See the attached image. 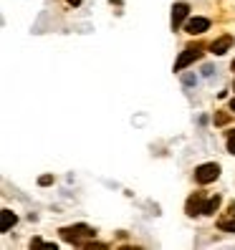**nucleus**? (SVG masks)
Instances as JSON below:
<instances>
[{
  "mask_svg": "<svg viewBox=\"0 0 235 250\" xmlns=\"http://www.w3.org/2000/svg\"><path fill=\"white\" fill-rule=\"evenodd\" d=\"M94 230L89 225H68V228H61V238L66 243H73V245H79L81 238H91Z\"/></svg>",
  "mask_w": 235,
  "mask_h": 250,
  "instance_id": "obj_1",
  "label": "nucleus"
},
{
  "mask_svg": "<svg viewBox=\"0 0 235 250\" xmlns=\"http://www.w3.org/2000/svg\"><path fill=\"white\" fill-rule=\"evenodd\" d=\"M220 177V165H215V162H205V165H200L195 169V182L197 185H210Z\"/></svg>",
  "mask_w": 235,
  "mask_h": 250,
  "instance_id": "obj_2",
  "label": "nucleus"
},
{
  "mask_svg": "<svg viewBox=\"0 0 235 250\" xmlns=\"http://www.w3.org/2000/svg\"><path fill=\"white\" fill-rule=\"evenodd\" d=\"M197 58H200V46H190V48H185L180 56H177V61H174V71H185L190 63H195L197 61Z\"/></svg>",
  "mask_w": 235,
  "mask_h": 250,
  "instance_id": "obj_3",
  "label": "nucleus"
},
{
  "mask_svg": "<svg viewBox=\"0 0 235 250\" xmlns=\"http://www.w3.org/2000/svg\"><path fill=\"white\" fill-rule=\"evenodd\" d=\"M202 208H205V197H202V192L190 195V197H187V202H185V212H187L190 217L202 215Z\"/></svg>",
  "mask_w": 235,
  "mask_h": 250,
  "instance_id": "obj_4",
  "label": "nucleus"
},
{
  "mask_svg": "<svg viewBox=\"0 0 235 250\" xmlns=\"http://www.w3.org/2000/svg\"><path fill=\"white\" fill-rule=\"evenodd\" d=\"M210 28V21L208 18H202V16H195V18H190L187 23H185V31L190 33V36H200V33H205Z\"/></svg>",
  "mask_w": 235,
  "mask_h": 250,
  "instance_id": "obj_5",
  "label": "nucleus"
},
{
  "mask_svg": "<svg viewBox=\"0 0 235 250\" xmlns=\"http://www.w3.org/2000/svg\"><path fill=\"white\" fill-rule=\"evenodd\" d=\"M187 16H190V5L187 3H174L172 5V31H177Z\"/></svg>",
  "mask_w": 235,
  "mask_h": 250,
  "instance_id": "obj_6",
  "label": "nucleus"
},
{
  "mask_svg": "<svg viewBox=\"0 0 235 250\" xmlns=\"http://www.w3.org/2000/svg\"><path fill=\"white\" fill-rule=\"evenodd\" d=\"M233 48V36H220L217 41H213V46H210V51L215 53V56H223V53H228Z\"/></svg>",
  "mask_w": 235,
  "mask_h": 250,
  "instance_id": "obj_7",
  "label": "nucleus"
},
{
  "mask_svg": "<svg viewBox=\"0 0 235 250\" xmlns=\"http://www.w3.org/2000/svg\"><path fill=\"white\" fill-rule=\"evenodd\" d=\"M0 220H3V223H0V230H3V232H8V230H10L13 225L18 223L16 212H10V210H3V212H0Z\"/></svg>",
  "mask_w": 235,
  "mask_h": 250,
  "instance_id": "obj_8",
  "label": "nucleus"
},
{
  "mask_svg": "<svg viewBox=\"0 0 235 250\" xmlns=\"http://www.w3.org/2000/svg\"><path fill=\"white\" fill-rule=\"evenodd\" d=\"M220 208V197H210V200H205V208H202V215H215Z\"/></svg>",
  "mask_w": 235,
  "mask_h": 250,
  "instance_id": "obj_9",
  "label": "nucleus"
},
{
  "mask_svg": "<svg viewBox=\"0 0 235 250\" xmlns=\"http://www.w3.org/2000/svg\"><path fill=\"white\" fill-rule=\"evenodd\" d=\"M217 228L225 230V232H235V217H233V215H230V217H223V220L217 223Z\"/></svg>",
  "mask_w": 235,
  "mask_h": 250,
  "instance_id": "obj_10",
  "label": "nucleus"
},
{
  "mask_svg": "<svg viewBox=\"0 0 235 250\" xmlns=\"http://www.w3.org/2000/svg\"><path fill=\"white\" fill-rule=\"evenodd\" d=\"M213 122H215L217 126H223V124H228V122H230V114H228V111H217Z\"/></svg>",
  "mask_w": 235,
  "mask_h": 250,
  "instance_id": "obj_11",
  "label": "nucleus"
},
{
  "mask_svg": "<svg viewBox=\"0 0 235 250\" xmlns=\"http://www.w3.org/2000/svg\"><path fill=\"white\" fill-rule=\"evenodd\" d=\"M228 152H230V154H235V129H230V131H228Z\"/></svg>",
  "mask_w": 235,
  "mask_h": 250,
  "instance_id": "obj_12",
  "label": "nucleus"
},
{
  "mask_svg": "<svg viewBox=\"0 0 235 250\" xmlns=\"http://www.w3.org/2000/svg\"><path fill=\"white\" fill-rule=\"evenodd\" d=\"M51 182H53V174H43V177H38V185L41 187H48Z\"/></svg>",
  "mask_w": 235,
  "mask_h": 250,
  "instance_id": "obj_13",
  "label": "nucleus"
},
{
  "mask_svg": "<svg viewBox=\"0 0 235 250\" xmlns=\"http://www.w3.org/2000/svg\"><path fill=\"white\" fill-rule=\"evenodd\" d=\"M68 3H71V5H79V3H81V0H68Z\"/></svg>",
  "mask_w": 235,
  "mask_h": 250,
  "instance_id": "obj_14",
  "label": "nucleus"
},
{
  "mask_svg": "<svg viewBox=\"0 0 235 250\" xmlns=\"http://www.w3.org/2000/svg\"><path fill=\"white\" fill-rule=\"evenodd\" d=\"M230 111H235V99L230 101Z\"/></svg>",
  "mask_w": 235,
  "mask_h": 250,
  "instance_id": "obj_15",
  "label": "nucleus"
},
{
  "mask_svg": "<svg viewBox=\"0 0 235 250\" xmlns=\"http://www.w3.org/2000/svg\"><path fill=\"white\" fill-rule=\"evenodd\" d=\"M233 71H235V61H233Z\"/></svg>",
  "mask_w": 235,
  "mask_h": 250,
  "instance_id": "obj_16",
  "label": "nucleus"
}]
</instances>
